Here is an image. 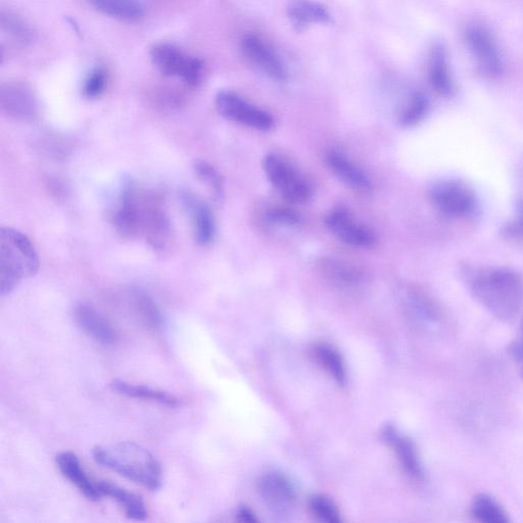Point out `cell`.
<instances>
[{"mask_svg":"<svg viewBox=\"0 0 523 523\" xmlns=\"http://www.w3.org/2000/svg\"><path fill=\"white\" fill-rule=\"evenodd\" d=\"M264 502L275 511L288 510L296 500V492L290 480L278 471H268L258 483Z\"/></svg>","mask_w":523,"mask_h":523,"instance_id":"obj_13","label":"cell"},{"mask_svg":"<svg viewBox=\"0 0 523 523\" xmlns=\"http://www.w3.org/2000/svg\"><path fill=\"white\" fill-rule=\"evenodd\" d=\"M309 507L312 514L321 522H341V514L334 502L320 495L311 497Z\"/></svg>","mask_w":523,"mask_h":523,"instance_id":"obj_30","label":"cell"},{"mask_svg":"<svg viewBox=\"0 0 523 523\" xmlns=\"http://www.w3.org/2000/svg\"><path fill=\"white\" fill-rule=\"evenodd\" d=\"M110 387L113 391L129 398L152 401L169 408H176L180 404L175 396L167 392L155 390L146 386L131 385L119 379L113 380Z\"/></svg>","mask_w":523,"mask_h":523,"instance_id":"obj_23","label":"cell"},{"mask_svg":"<svg viewBox=\"0 0 523 523\" xmlns=\"http://www.w3.org/2000/svg\"><path fill=\"white\" fill-rule=\"evenodd\" d=\"M268 219L273 223L296 225L300 222V216L294 211L287 209L272 210L268 214Z\"/></svg>","mask_w":523,"mask_h":523,"instance_id":"obj_35","label":"cell"},{"mask_svg":"<svg viewBox=\"0 0 523 523\" xmlns=\"http://www.w3.org/2000/svg\"><path fill=\"white\" fill-rule=\"evenodd\" d=\"M313 354L319 365L336 380L338 384L344 386L347 380V370L344 359L339 351L325 343L318 344L313 349Z\"/></svg>","mask_w":523,"mask_h":523,"instance_id":"obj_24","label":"cell"},{"mask_svg":"<svg viewBox=\"0 0 523 523\" xmlns=\"http://www.w3.org/2000/svg\"><path fill=\"white\" fill-rule=\"evenodd\" d=\"M94 460L121 477L156 492L163 485V471L157 458L135 442H120L93 449Z\"/></svg>","mask_w":523,"mask_h":523,"instance_id":"obj_2","label":"cell"},{"mask_svg":"<svg viewBox=\"0 0 523 523\" xmlns=\"http://www.w3.org/2000/svg\"><path fill=\"white\" fill-rule=\"evenodd\" d=\"M383 439L396 453L409 477L415 481H422L424 471L414 443L392 425L385 427Z\"/></svg>","mask_w":523,"mask_h":523,"instance_id":"obj_15","label":"cell"},{"mask_svg":"<svg viewBox=\"0 0 523 523\" xmlns=\"http://www.w3.org/2000/svg\"><path fill=\"white\" fill-rule=\"evenodd\" d=\"M429 76L432 86L445 98L453 97L455 93V83L452 79L448 55L442 44H437L431 54Z\"/></svg>","mask_w":523,"mask_h":523,"instance_id":"obj_19","label":"cell"},{"mask_svg":"<svg viewBox=\"0 0 523 523\" xmlns=\"http://www.w3.org/2000/svg\"><path fill=\"white\" fill-rule=\"evenodd\" d=\"M263 168L270 183L283 199L293 204H305L312 198L311 183L281 157L267 155Z\"/></svg>","mask_w":523,"mask_h":523,"instance_id":"obj_7","label":"cell"},{"mask_svg":"<svg viewBox=\"0 0 523 523\" xmlns=\"http://www.w3.org/2000/svg\"><path fill=\"white\" fill-rule=\"evenodd\" d=\"M237 520L242 522H256L257 518L251 509L248 507H240L236 513Z\"/></svg>","mask_w":523,"mask_h":523,"instance_id":"obj_36","label":"cell"},{"mask_svg":"<svg viewBox=\"0 0 523 523\" xmlns=\"http://www.w3.org/2000/svg\"><path fill=\"white\" fill-rule=\"evenodd\" d=\"M194 169L198 177L210 187L214 197L221 200L224 190L218 171L211 164L201 160L195 162Z\"/></svg>","mask_w":523,"mask_h":523,"instance_id":"obj_31","label":"cell"},{"mask_svg":"<svg viewBox=\"0 0 523 523\" xmlns=\"http://www.w3.org/2000/svg\"><path fill=\"white\" fill-rule=\"evenodd\" d=\"M506 240H523V200L517 202L514 217L502 228Z\"/></svg>","mask_w":523,"mask_h":523,"instance_id":"obj_32","label":"cell"},{"mask_svg":"<svg viewBox=\"0 0 523 523\" xmlns=\"http://www.w3.org/2000/svg\"><path fill=\"white\" fill-rule=\"evenodd\" d=\"M132 302L142 322L153 330H160L162 328V313L149 294L144 291L135 290L132 294Z\"/></svg>","mask_w":523,"mask_h":523,"instance_id":"obj_26","label":"cell"},{"mask_svg":"<svg viewBox=\"0 0 523 523\" xmlns=\"http://www.w3.org/2000/svg\"><path fill=\"white\" fill-rule=\"evenodd\" d=\"M0 107L17 120H32L37 115V102L31 88L22 82H8L0 89Z\"/></svg>","mask_w":523,"mask_h":523,"instance_id":"obj_12","label":"cell"},{"mask_svg":"<svg viewBox=\"0 0 523 523\" xmlns=\"http://www.w3.org/2000/svg\"><path fill=\"white\" fill-rule=\"evenodd\" d=\"M185 208L192 216L195 239L200 246H208L214 241L216 225L209 206L193 194H182Z\"/></svg>","mask_w":523,"mask_h":523,"instance_id":"obj_17","label":"cell"},{"mask_svg":"<svg viewBox=\"0 0 523 523\" xmlns=\"http://www.w3.org/2000/svg\"><path fill=\"white\" fill-rule=\"evenodd\" d=\"M430 200L442 216L451 220L470 218L479 209V200L473 188L457 179L435 183L430 189Z\"/></svg>","mask_w":523,"mask_h":523,"instance_id":"obj_5","label":"cell"},{"mask_svg":"<svg viewBox=\"0 0 523 523\" xmlns=\"http://www.w3.org/2000/svg\"><path fill=\"white\" fill-rule=\"evenodd\" d=\"M151 60L164 76L178 78L190 87L198 86L204 78V62L185 54L174 44H156L151 51Z\"/></svg>","mask_w":523,"mask_h":523,"instance_id":"obj_6","label":"cell"},{"mask_svg":"<svg viewBox=\"0 0 523 523\" xmlns=\"http://www.w3.org/2000/svg\"><path fill=\"white\" fill-rule=\"evenodd\" d=\"M509 354L523 377V322L517 337L509 346Z\"/></svg>","mask_w":523,"mask_h":523,"instance_id":"obj_34","label":"cell"},{"mask_svg":"<svg viewBox=\"0 0 523 523\" xmlns=\"http://www.w3.org/2000/svg\"><path fill=\"white\" fill-rule=\"evenodd\" d=\"M242 51L246 59L273 80H288V71L271 47L259 37L249 34L243 38Z\"/></svg>","mask_w":523,"mask_h":523,"instance_id":"obj_11","label":"cell"},{"mask_svg":"<svg viewBox=\"0 0 523 523\" xmlns=\"http://www.w3.org/2000/svg\"><path fill=\"white\" fill-rule=\"evenodd\" d=\"M95 11L111 18L137 22L145 17V8L139 0H87Z\"/></svg>","mask_w":523,"mask_h":523,"instance_id":"obj_20","label":"cell"},{"mask_svg":"<svg viewBox=\"0 0 523 523\" xmlns=\"http://www.w3.org/2000/svg\"><path fill=\"white\" fill-rule=\"evenodd\" d=\"M2 32L15 44L27 46L34 40V32L29 24L11 11H3L0 17Z\"/></svg>","mask_w":523,"mask_h":523,"instance_id":"obj_27","label":"cell"},{"mask_svg":"<svg viewBox=\"0 0 523 523\" xmlns=\"http://www.w3.org/2000/svg\"><path fill=\"white\" fill-rule=\"evenodd\" d=\"M99 488L103 496L114 499L124 508L125 514L129 519L142 521L148 517V511L144 501L137 495L108 482H99Z\"/></svg>","mask_w":523,"mask_h":523,"instance_id":"obj_21","label":"cell"},{"mask_svg":"<svg viewBox=\"0 0 523 523\" xmlns=\"http://www.w3.org/2000/svg\"><path fill=\"white\" fill-rule=\"evenodd\" d=\"M57 465L64 477L88 499L99 501L103 494L99 483L93 482L84 471L79 458L72 452H63L57 456Z\"/></svg>","mask_w":523,"mask_h":523,"instance_id":"obj_16","label":"cell"},{"mask_svg":"<svg viewBox=\"0 0 523 523\" xmlns=\"http://www.w3.org/2000/svg\"><path fill=\"white\" fill-rule=\"evenodd\" d=\"M465 39L472 56L481 72L490 78H497L504 71V63L499 46L491 32L481 24H471L466 28Z\"/></svg>","mask_w":523,"mask_h":523,"instance_id":"obj_8","label":"cell"},{"mask_svg":"<svg viewBox=\"0 0 523 523\" xmlns=\"http://www.w3.org/2000/svg\"><path fill=\"white\" fill-rule=\"evenodd\" d=\"M470 511L475 520L483 523H507L510 521L504 508L487 494L475 496Z\"/></svg>","mask_w":523,"mask_h":523,"instance_id":"obj_25","label":"cell"},{"mask_svg":"<svg viewBox=\"0 0 523 523\" xmlns=\"http://www.w3.org/2000/svg\"><path fill=\"white\" fill-rule=\"evenodd\" d=\"M289 16L295 26L305 28L315 23H329L330 14L327 9L313 0H291L288 8Z\"/></svg>","mask_w":523,"mask_h":523,"instance_id":"obj_22","label":"cell"},{"mask_svg":"<svg viewBox=\"0 0 523 523\" xmlns=\"http://www.w3.org/2000/svg\"><path fill=\"white\" fill-rule=\"evenodd\" d=\"M325 225L339 240L350 246L370 248L376 242L375 233L367 226L354 221L344 209L330 212L325 219Z\"/></svg>","mask_w":523,"mask_h":523,"instance_id":"obj_10","label":"cell"},{"mask_svg":"<svg viewBox=\"0 0 523 523\" xmlns=\"http://www.w3.org/2000/svg\"><path fill=\"white\" fill-rule=\"evenodd\" d=\"M216 108L225 119L255 130L268 131L273 127V118L267 112L249 104L234 92L220 91L216 97Z\"/></svg>","mask_w":523,"mask_h":523,"instance_id":"obj_9","label":"cell"},{"mask_svg":"<svg viewBox=\"0 0 523 523\" xmlns=\"http://www.w3.org/2000/svg\"><path fill=\"white\" fill-rule=\"evenodd\" d=\"M37 252L22 232L3 227L0 231V294L10 295L24 278L34 276L39 269Z\"/></svg>","mask_w":523,"mask_h":523,"instance_id":"obj_3","label":"cell"},{"mask_svg":"<svg viewBox=\"0 0 523 523\" xmlns=\"http://www.w3.org/2000/svg\"><path fill=\"white\" fill-rule=\"evenodd\" d=\"M154 195L141 190L131 179H126L121 185L112 221L125 239L144 235Z\"/></svg>","mask_w":523,"mask_h":523,"instance_id":"obj_4","label":"cell"},{"mask_svg":"<svg viewBox=\"0 0 523 523\" xmlns=\"http://www.w3.org/2000/svg\"><path fill=\"white\" fill-rule=\"evenodd\" d=\"M430 103L422 92H414L404 111L402 112L400 121L403 126L411 127L418 124L429 111Z\"/></svg>","mask_w":523,"mask_h":523,"instance_id":"obj_28","label":"cell"},{"mask_svg":"<svg viewBox=\"0 0 523 523\" xmlns=\"http://www.w3.org/2000/svg\"><path fill=\"white\" fill-rule=\"evenodd\" d=\"M76 322L87 336L102 345H113L117 335L113 325L97 309L87 303L75 307Z\"/></svg>","mask_w":523,"mask_h":523,"instance_id":"obj_14","label":"cell"},{"mask_svg":"<svg viewBox=\"0 0 523 523\" xmlns=\"http://www.w3.org/2000/svg\"><path fill=\"white\" fill-rule=\"evenodd\" d=\"M326 163L332 173L357 192H370L371 182L367 175L342 154L329 153Z\"/></svg>","mask_w":523,"mask_h":523,"instance_id":"obj_18","label":"cell"},{"mask_svg":"<svg viewBox=\"0 0 523 523\" xmlns=\"http://www.w3.org/2000/svg\"><path fill=\"white\" fill-rule=\"evenodd\" d=\"M326 266L330 275L342 283H354L360 278L359 274L352 268L342 265L339 262L331 261Z\"/></svg>","mask_w":523,"mask_h":523,"instance_id":"obj_33","label":"cell"},{"mask_svg":"<svg viewBox=\"0 0 523 523\" xmlns=\"http://www.w3.org/2000/svg\"><path fill=\"white\" fill-rule=\"evenodd\" d=\"M460 277L472 298L497 319L511 322L523 311V276L515 270L464 263Z\"/></svg>","mask_w":523,"mask_h":523,"instance_id":"obj_1","label":"cell"},{"mask_svg":"<svg viewBox=\"0 0 523 523\" xmlns=\"http://www.w3.org/2000/svg\"><path fill=\"white\" fill-rule=\"evenodd\" d=\"M109 81L108 71L104 67L93 68L84 79L82 92L86 99L95 100L105 92Z\"/></svg>","mask_w":523,"mask_h":523,"instance_id":"obj_29","label":"cell"}]
</instances>
